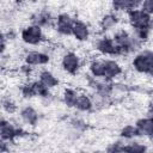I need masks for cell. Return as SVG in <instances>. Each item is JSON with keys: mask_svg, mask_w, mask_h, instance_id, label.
Wrapping results in <instances>:
<instances>
[{"mask_svg": "<svg viewBox=\"0 0 153 153\" xmlns=\"http://www.w3.org/2000/svg\"><path fill=\"white\" fill-rule=\"evenodd\" d=\"M128 23L136 31L151 30V25H152L151 16L145 11H142L141 8H136L128 12Z\"/></svg>", "mask_w": 153, "mask_h": 153, "instance_id": "6da1fadb", "label": "cell"}, {"mask_svg": "<svg viewBox=\"0 0 153 153\" xmlns=\"http://www.w3.org/2000/svg\"><path fill=\"white\" fill-rule=\"evenodd\" d=\"M133 67L137 73L153 74V51L145 50L133 59Z\"/></svg>", "mask_w": 153, "mask_h": 153, "instance_id": "7a4b0ae2", "label": "cell"}, {"mask_svg": "<svg viewBox=\"0 0 153 153\" xmlns=\"http://www.w3.org/2000/svg\"><path fill=\"white\" fill-rule=\"evenodd\" d=\"M22 39L24 43L30 45H39L44 41L43 30L36 25H27L22 30Z\"/></svg>", "mask_w": 153, "mask_h": 153, "instance_id": "3957f363", "label": "cell"}, {"mask_svg": "<svg viewBox=\"0 0 153 153\" xmlns=\"http://www.w3.org/2000/svg\"><path fill=\"white\" fill-rule=\"evenodd\" d=\"M75 19L69 13H60L56 18V26L55 29L61 36H69L73 33V25Z\"/></svg>", "mask_w": 153, "mask_h": 153, "instance_id": "277c9868", "label": "cell"}, {"mask_svg": "<svg viewBox=\"0 0 153 153\" xmlns=\"http://www.w3.org/2000/svg\"><path fill=\"white\" fill-rule=\"evenodd\" d=\"M61 66L68 74H75L80 67V57L74 51H67L62 57Z\"/></svg>", "mask_w": 153, "mask_h": 153, "instance_id": "5b68a950", "label": "cell"}, {"mask_svg": "<svg viewBox=\"0 0 153 153\" xmlns=\"http://www.w3.org/2000/svg\"><path fill=\"white\" fill-rule=\"evenodd\" d=\"M50 61V57L38 50H30L24 54V62L27 66H42Z\"/></svg>", "mask_w": 153, "mask_h": 153, "instance_id": "8992f818", "label": "cell"}, {"mask_svg": "<svg viewBox=\"0 0 153 153\" xmlns=\"http://www.w3.org/2000/svg\"><path fill=\"white\" fill-rule=\"evenodd\" d=\"M74 38L78 41V42H86L91 35V29L90 26L81 19H76L74 22V25H73V33Z\"/></svg>", "mask_w": 153, "mask_h": 153, "instance_id": "52a82bcc", "label": "cell"}, {"mask_svg": "<svg viewBox=\"0 0 153 153\" xmlns=\"http://www.w3.org/2000/svg\"><path fill=\"white\" fill-rule=\"evenodd\" d=\"M122 72V66L114 60H105V72H104V79H114L118 76Z\"/></svg>", "mask_w": 153, "mask_h": 153, "instance_id": "ba28073f", "label": "cell"}, {"mask_svg": "<svg viewBox=\"0 0 153 153\" xmlns=\"http://www.w3.org/2000/svg\"><path fill=\"white\" fill-rule=\"evenodd\" d=\"M20 120L27 126H35L38 121V114L32 106H25L20 110Z\"/></svg>", "mask_w": 153, "mask_h": 153, "instance_id": "9c48e42d", "label": "cell"}, {"mask_svg": "<svg viewBox=\"0 0 153 153\" xmlns=\"http://www.w3.org/2000/svg\"><path fill=\"white\" fill-rule=\"evenodd\" d=\"M17 133H18V130L12 124V122H10V120L6 121L5 118H2V121H1V137H2V140H5V141L13 140L18 136Z\"/></svg>", "mask_w": 153, "mask_h": 153, "instance_id": "30bf717a", "label": "cell"}, {"mask_svg": "<svg viewBox=\"0 0 153 153\" xmlns=\"http://www.w3.org/2000/svg\"><path fill=\"white\" fill-rule=\"evenodd\" d=\"M41 84H43L47 88L51 90V88H55L59 84V80L57 78L50 72V71H43L39 75V80H38Z\"/></svg>", "mask_w": 153, "mask_h": 153, "instance_id": "8fae6325", "label": "cell"}, {"mask_svg": "<svg viewBox=\"0 0 153 153\" xmlns=\"http://www.w3.org/2000/svg\"><path fill=\"white\" fill-rule=\"evenodd\" d=\"M93 106L92 104V100H91V97L84 94V93H79L76 100H75V104H74V108L78 109L79 111H88Z\"/></svg>", "mask_w": 153, "mask_h": 153, "instance_id": "7c38bea8", "label": "cell"}, {"mask_svg": "<svg viewBox=\"0 0 153 153\" xmlns=\"http://www.w3.org/2000/svg\"><path fill=\"white\" fill-rule=\"evenodd\" d=\"M78 96H79V92L74 88H66L62 92V98L67 106H74Z\"/></svg>", "mask_w": 153, "mask_h": 153, "instance_id": "4fadbf2b", "label": "cell"}, {"mask_svg": "<svg viewBox=\"0 0 153 153\" xmlns=\"http://www.w3.org/2000/svg\"><path fill=\"white\" fill-rule=\"evenodd\" d=\"M124 152L126 153H145L146 152V146L141 142H128L127 145H123Z\"/></svg>", "mask_w": 153, "mask_h": 153, "instance_id": "5bb4252c", "label": "cell"}, {"mask_svg": "<svg viewBox=\"0 0 153 153\" xmlns=\"http://www.w3.org/2000/svg\"><path fill=\"white\" fill-rule=\"evenodd\" d=\"M121 135L122 137L127 139V140H130L135 136L139 135V131H137V128L136 126H131V124H128V126H124L121 130Z\"/></svg>", "mask_w": 153, "mask_h": 153, "instance_id": "9a60e30c", "label": "cell"}, {"mask_svg": "<svg viewBox=\"0 0 153 153\" xmlns=\"http://www.w3.org/2000/svg\"><path fill=\"white\" fill-rule=\"evenodd\" d=\"M142 11H145L146 13H148L149 16L153 14V0H147V1H143L141 4V7H140Z\"/></svg>", "mask_w": 153, "mask_h": 153, "instance_id": "2e32d148", "label": "cell"}, {"mask_svg": "<svg viewBox=\"0 0 153 153\" xmlns=\"http://www.w3.org/2000/svg\"><path fill=\"white\" fill-rule=\"evenodd\" d=\"M147 114L149 115V117H153V103L148 105V108H147Z\"/></svg>", "mask_w": 153, "mask_h": 153, "instance_id": "e0dca14e", "label": "cell"}, {"mask_svg": "<svg viewBox=\"0 0 153 153\" xmlns=\"http://www.w3.org/2000/svg\"><path fill=\"white\" fill-rule=\"evenodd\" d=\"M152 75H153V74H152Z\"/></svg>", "mask_w": 153, "mask_h": 153, "instance_id": "ac0fdd59", "label": "cell"}]
</instances>
